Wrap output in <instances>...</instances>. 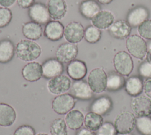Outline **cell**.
Returning a JSON list of instances; mask_svg holds the SVG:
<instances>
[{
  "instance_id": "603a6c76",
  "label": "cell",
  "mask_w": 151,
  "mask_h": 135,
  "mask_svg": "<svg viewBox=\"0 0 151 135\" xmlns=\"http://www.w3.org/2000/svg\"><path fill=\"white\" fill-rule=\"evenodd\" d=\"M17 118L15 109L6 103H0V126L9 127L12 126Z\"/></svg>"
},
{
  "instance_id": "44dd1931",
  "label": "cell",
  "mask_w": 151,
  "mask_h": 135,
  "mask_svg": "<svg viewBox=\"0 0 151 135\" xmlns=\"http://www.w3.org/2000/svg\"><path fill=\"white\" fill-rule=\"evenodd\" d=\"M81 15L87 20H91L101 11V7L96 0H83L78 7Z\"/></svg>"
},
{
  "instance_id": "60d3db41",
  "label": "cell",
  "mask_w": 151,
  "mask_h": 135,
  "mask_svg": "<svg viewBox=\"0 0 151 135\" xmlns=\"http://www.w3.org/2000/svg\"><path fill=\"white\" fill-rule=\"evenodd\" d=\"M17 0H0V6L1 7L9 8L13 5Z\"/></svg>"
},
{
  "instance_id": "3957f363",
  "label": "cell",
  "mask_w": 151,
  "mask_h": 135,
  "mask_svg": "<svg viewBox=\"0 0 151 135\" xmlns=\"http://www.w3.org/2000/svg\"><path fill=\"white\" fill-rule=\"evenodd\" d=\"M126 46L129 53L133 57L142 59L147 53V45L145 40L137 34L129 36Z\"/></svg>"
},
{
  "instance_id": "5b68a950",
  "label": "cell",
  "mask_w": 151,
  "mask_h": 135,
  "mask_svg": "<svg viewBox=\"0 0 151 135\" xmlns=\"http://www.w3.org/2000/svg\"><path fill=\"white\" fill-rule=\"evenodd\" d=\"M113 65L116 71L122 76H129L133 69L132 58L125 51L118 52L114 55Z\"/></svg>"
},
{
  "instance_id": "52a82bcc",
  "label": "cell",
  "mask_w": 151,
  "mask_h": 135,
  "mask_svg": "<svg viewBox=\"0 0 151 135\" xmlns=\"http://www.w3.org/2000/svg\"><path fill=\"white\" fill-rule=\"evenodd\" d=\"M71 84L70 78L61 74L49 79L47 83V89L52 94L58 95L68 92L71 88Z\"/></svg>"
},
{
  "instance_id": "ee69618b",
  "label": "cell",
  "mask_w": 151,
  "mask_h": 135,
  "mask_svg": "<svg viewBox=\"0 0 151 135\" xmlns=\"http://www.w3.org/2000/svg\"><path fill=\"white\" fill-rule=\"evenodd\" d=\"M117 135H133L131 133H118Z\"/></svg>"
},
{
  "instance_id": "4fadbf2b",
  "label": "cell",
  "mask_w": 151,
  "mask_h": 135,
  "mask_svg": "<svg viewBox=\"0 0 151 135\" xmlns=\"http://www.w3.org/2000/svg\"><path fill=\"white\" fill-rule=\"evenodd\" d=\"M70 94L77 99L88 100L93 96V92L88 83L84 80L74 81L70 89Z\"/></svg>"
},
{
  "instance_id": "d6a6232c",
  "label": "cell",
  "mask_w": 151,
  "mask_h": 135,
  "mask_svg": "<svg viewBox=\"0 0 151 135\" xmlns=\"http://www.w3.org/2000/svg\"><path fill=\"white\" fill-rule=\"evenodd\" d=\"M12 19V12L9 8L0 7V28L8 26Z\"/></svg>"
},
{
  "instance_id": "ba28073f",
  "label": "cell",
  "mask_w": 151,
  "mask_h": 135,
  "mask_svg": "<svg viewBox=\"0 0 151 135\" xmlns=\"http://www.w3.org/2000/svg\"><path fill=\"white\" fill-rule=\"evenodd\" d=\"M28 14L32 21L40 25H46L51 19L46 5L41 2H35L28 8Z\"/></svg>"
},
{
  "instance_id": "1f68e13d",
  "label": "cell",
  "mask_w": 151,
  "mask_h": 135,
  "mask_svg": "<svg viewBox=\"0 0 151 135\" xmlns=\"http://www.w3.org/2000/svg\"><path fill=\"white\" fill-rule=\"evenodd\" d=\"M101 37V31L94 25H88L84 30V38L85 40L91 44L96 43Z\"/></svg>"
},
{
  "instance_id": "7bdbcfd3",
  "label": "cell",
  "mask_w": 151,
  "mask_h": 135,
  "mask_svg": "<svg viewBox=\"0 0 151 135\" xmlns=\"http://www.w3.org/2000/svg\"><path fill=\"white\" fill-rule=\"evenodd\" d=\"M147 60L151 63V50L147 51Z\"/></svg>"
},
{
  "instance_id": "e575fe53",
  "label": "cell",
  "mask_w": 151,
  "mask_h": 135,
  "mask_svg": "<svg viewBox=\"0 0 151 135\" xmlns=\"http://www.w3.org/2000/svg\"><path fill=\"white\" fill-rule=\"evenodd\" d=\"M114 124L110 122H104L96 131V135H117Z\"/></svg>"
},
{
  "instance_id": "2e32d148",
  "label": "cell",
  "mask_w": 151,
  "mask_h": 135,
  "mask_svg": "<svg viewBox=\"0 0 151 135\" xmlns=\"http://www.w3.org/2000/svg\"><path fill=\"white\" fill-rule=\"evenodd\" d=\"M67 73L74 81L83 79L87 72L86 63L79 59H74L68 63L67 66Z\"/></svg>"
},
{
  "instance_id": "7a4b0ae2",
  "label": "cell",
  "mask_w": 151,
  "mask_h": 135,
  "mask_svg": "<svg viewBox=\"0 0 151 135\" xmlns=\"http://www.w3.org/2000/svg\"><path fill=\"white\" fill-rule=\"evenodd\" d=\"M107 75L101 68L92 69L87 78V83L93 92L101 93L106 89Z\"/></svg>"
},
{
  "instance_id": "e0dca14e",
  "label": "cell",
  "mask_w": 151,
  "mask_h": 135,
  "mask_svg": "<svg viewBox=\"0 0 151 135\" xmlns=\"http://www.w3.org/2000/svg\"><path fill=\"white\" fill-rule=\"evenodd\" d=\"M21 73L25 80L28 82H36L42 77V65L37 62H30L24 65Z\"/></svg>"
},
{
  "instance_id": "f546056e",
  "label": "cell",
  "mask_w": 151,
  "mask_h": 135,
  "mask_svg": "<svg viewBox=\"0 0 151 135\" xmlns=\"http://www.w3.org/2000/svg\"><path fill=\"white\" fill-rule=\"evenodd\" d=\"M136 127L142 135H151V117L140 116L136 118Z\"/></svg>"
},
{
  "instance_id": "f35d334b",
  "label": "cell",
  "mask_w": 151,
  "mask_h": 135,
  "mask_svg": "<svg viewBox=\"0 0 151 135\" xmlns=\"http://www.w3.org/2000/svg\"><path fill=\"white\" fill-rule=\"evenodd\" d=\"M143 90L146 96L151 99V78H147L144 82Z\"/></svg>"
},
{
  "instance_id": "5bb4252c",
  "label": "cell",
  "mask_w": 151,
  "mask_h": 135,
  "mask_svg": "<svg viewBox=\"0 0 151 135\" xmlns=\"http://www.w3.org/2000/svg\"><path fill=\"white\" fill-rule=\"evenodd\" d=\"M149 15L148 9L143 7H136L127 14L126 21L132 28L138 27L142 23L147 20Z\"/></svg>"
},
{
  "instance_id": "ab89813d",
  "label": "cell",
  "mask_w": 151,
  "mask_h": 135,
  "mask_svg": "<svg viewBox=\"0 0 151 135\" xmlns=\"http://www.w3.org/2000/svg\"><path fill=\"white\" fill-rule=\"evenodd\" d=\"M76 135H96V133L86 127H83L77 130Z\"/></svg>"
},
{
  "instance_id": "836d02e7",
  "label": "cell",
  "mask_w": 151,
  "mask_h": 135,
  "mask_svg": "<svg viewBox=\"0 0 151 135\" xmlns=\"http://www.w3.org/2000/svg\"><path fill=\"white\" fill-rule=\"evenodd\" d=\"M137 31L140 37L151 40V20H147L138 27Z\"/></svg>"
},
{
  "instance_id": "f6af8a7d",
  "label": "cell",
  "mask_w": 151,
  "mask_h": 135,
  "mask_svg": "<svg viewBox=\"0 0 151 135\" xmlns=\"http://www.w3.org/2000/svg\"><path fill=\"white\" fill-rule=\"evenodd\" d=\"M36 135H49V134L47 133H40Z\"/></svg>"
},
{
  "instance_id": "484cf974",
  "label": "cell",
  "mask_w": 151,
  "mask_h": 135,
  "mask_svg": "<svg viewBox=\"0 0 151 135\" xmlns=\"http://www.w3.org/2000/svg\"><path fill=\"white\" fill-rule=\"evenodd\" d=\"M84 116L78 110H72L69 111L65 117V121L67 127L73 130H77L81 128L84 124Z\"/></svg>"
},
{
  "instance_id": "8d00e7d4",
  "label": "cell",
  "mask_w": 151,
  "mask_h": 135,
  "mask_svg": "<svg viewBox=\"0 0 151 135\" xmlns=\"http://www.w3.org/2000/svg\"><path fill=\"white\" fill-rule=\"evenodd\" d=\"M13 135H36L35 130L29 125H22L18 127Z\"/></svg>"
},
{
  "instance_id": "d590c367",
  "label": "cell",
  "mask_w": 151,
  "mask_h": 135,
  "mask_svg": "<svg viewBox=\"0 0 151 135\" xmlns=\"http://www.w3.org/2000/svg\"><path fill=\"white\" fill-rule=\"evenodd\" d=\"M139 73L144 78H151V63L148 60L142 62L139 67Z\"/></svg>"
},
{
  "instance_id": "7c38bea8",
  "label": "cell",
  "mask_w": 151,
  "mask_h": 135,
  "mask_svg": "<svg viewBox=\"0 0 151 135\" xmlns=\"http://www.w3.org/2000/svg\"><path fill=\"white\" fill-rule=\"evenodd\" d=\"M42 77L50 79L61 75L64 72L63 64L56 58H50L42 64Z\"/></svg>"
},
{
  "instance_id": "ac0fdd59",
  "label": "cell",
  "mask_w": 151,
  "mask_h": 135,
  "mask_svg": "<svg viewBox=\"0 0 151 135\" xmlns=\"http://www.w3.org/2000/svg\"><path fill=\"white\" fill-rule=\"evenodd\" d=\"M47 7L51 18L56 21L63 19L67 11L65 0H48Z\"/></svg>"
},
{
  "instance_id": "4316f807",
  "label": "cell",
  "mask_w": 151,
  "mask_h": 135,
  "mask_svg": "<svg viewBox=\"0 0 151 135\" xmlns=\"http://www.w3.org/2000/svg\"><path fill=\"white\" fill-rule=\"evenodd\" d=\"M124 88L129 95L132 97H136L142 92L143 89V83L140 78L133 76L126 80Z\"/></svg>"
},
{
  "instance_id": "6da1fadb",
  "label": "cell",
  "mask_w": 151,
  "mask_h": 135,
  "mask_svg": "<svg viewBox=\"0 0 151 135\" xmlns=\"http://www.w3.org/2000/svg\"><path fill=\"white\" fill-rule=\"evenodd\" d=\"M41 53V46L32 40H21L15 46V54L17 57L24 62H32L38 59Z\"/></svg>"
},
{
  "instance_id": "74e56055",
  "label": "cell",
  "mask_w": 151,
  "mask_h": 135,
  "mask_svg": "<svg viewBox=\"0 0 151 135\" xmlns=\"http://www.w3.org/2000/svg\"><path fill=\"white\" fill-rule=\"evenodd\" d=\"M35 0H17V5L22 9L29 8L35 3Z\"/></svg>"
},
{
  "instance_id": "cb8c5ba5",
  "label": "cell",
  "mask_w": 151,
  "mask_h": 135,
  "mask_svg": "<svg viewBox=\"0 0 151 135\" xmlns=\"http://www.w3.org/2000/svg\"><path fill=\"white\" fill-rule=\"evenodd\" d=\"M113 107V102L111 99L108 97H100L93 101L91 106V112L97 113L101 115L108 113Z\"/></svg>"
},
{
  "instance_id": "83f0119b",
  "label": "cell",
  "mask_w": 151,
  "mask_h": 135,
  "mask_svg": "<svg viewBox=\"0 0 151 135\" xmlns=\"http://www.w3.org/2000/svg\"><path fill=\"white\" fill-rule=\"evenodd\" d=\"M125 81L122 75L117 72H110L107 76L106 89L109 91H116L125 85Z\"/></svg>"
},
{
  "instance_id": "f1b7e54d",
  "label": "cell",
  "mask_w": 151,
  "mask_h": 135,
  "mask_svg": "<svg viewBox=\"0 0 151 135\" xmlns=\"http://www.w3.org/2000/svg\"><path fill=\"white\" fill-rule=\"evenodd\" d=\"M104 123L103 117L97 113L89 112L84 116V124L85 127L93 131H97Z\"/></svg>"
},
{
  "instance_id": "ffe728a7",
  "label": "cell",
  "mask_w": 151,
  "mask_h": 135,
  "mask_svg": "<svg viewBox=\"0 0 151 135\" xmlns=\"http://www.w3.org/2000/svg\"><path fill=\"white\" fill-rule=\"evenodd\" d=\"M114 21V14L108 10H101L91 20L92 25L100 30L109 28Z\"/></svg>"
},
{
  "instance_id": "30bf717a",
  "label": "cell",
  "mask_w": 151,
  "mask_h": 135,
  "mask_svg": "<svg viewBox=\"0 0 151 135\" xmlns=\"http://www.w3.org/2000/svg\"><path fill=\"white\" fill-rule=\"evenodd\" d=\"M78 53L76 44L65 42L61 44L55 52L56 59L62 63H68L74 60Z\"/></svg>"
},
{
  "instance_id": "7402d4cb",
  "label": "cell",
  "mask_w": 151,
  "mask_h": 135,
  "mask_svg": "<svg viewBox=\"0 0 151 135\" xmlns=\"http://www.w3.org/2000/svg\"><path fill=\"white\" fill-rule=\"evenodd\" d=\"M22 33L27 39L35 41L41 37L43 28L41 25L31 21L22 24Z\"/></svg>"
},
{
  "instance_id": "277c9868",
  "label": "cell",
  "mask_w": 151,
  "mask_h": 135,
  "mask_svg": "<svg viewBox=\"0 0 151 135\" xmlns=\"http://www.w3.org/2000/svg\"><path fill=\"white\" fill-rule=\"evenodd\" d=\"M114 126L118 133H131L136 126V118L130 111H122L116 115Z\"/></svg>"
},
{
  "instance_id": "b9f144b4",
  "label": "cell",
  "mask_w": 151,
  "mask_h": 135,
  "mask_svg": "<svg viewBox=\"0 0 151 135\" xmlns=\"http://www.w3.org/2000/svg\"><path fill=\"white\" fill-rule=\"evenodd\" d=\"M99 4L103 5H108L110 4L113 0H96Z\"/></svg>"
},
{
  "instance_id": "8992f818",
  "label": "cell",
  "mask_w": 151,
  "mask_h": 135,
  "mask_svg": "<svg viewBox=\"0 0 151 135\" xmlns=\"http://www.w3.org/2000/svg\"><path fill=\"white\" fill-rule=\"evenodd\" d=\"M75 104V98L71 94L65 93L58 95L53 99L52 108L55 113L64 115L72 110Z\"/></svg>"
},
{
  "instance_id": "9a60e30c",
  "label": "cell",
  "mask_w": 151,
  "mask_h": 135,
  "mask_svg": "<svg viewBox=\"0 0 151 135\" xmlns=\"http://www.w3.org/2000/svg\"><path fill=\"white\" fill-rule=\"evenodd\" d=\"M65 27L59 21H50L45 26L44 36L52 41L60 40L64 36Z\"/></svg>"
},
{
  "instance_id": "4dcf8cb0",
  "label": "cell",
  "mask_w": 151,
  "mask_h": 135,
  "mask_svg": "<svg viewBox=\"0 0 151 135\" xmlns=\"http://www.w3.org/2000/svg\"><path fill=\"white\" fill-rule=\"evenodd\" d=\"M51 135H68L67 126L63 118H58L53 120L50 125Z\"/></svg>"
},
{
  "instance_id": "d4e9b609",
  "label": "cell",
  "mask_w": 151,
  "mask_h": 135,
  "mask_svg": "<svg viewBox=\"0 0 151 135\" xmlns=\"http://www.w3.org/2000/svg\"><path fill=\"white\" fill-rule=\"evenodd\" d=\"M15 53V47L13 42L9 39L0 40V63L9 62Z\"/></svg>"
},
{
  "instance_id": "8fae6325",
  "label": "cell",
  "mask_w": 151,
  "mask_h": 135,
  "mask_svg": "<svg viewBox=\"0 0 151 135\" xmlns=\"http://www.w3.org/2000/svg\"><path fill=\"white\" fill-rule=\"evenodd\" d=\"M84 30L81 22L78 21L70 22L64 28V38L67 42L74 44L78 43L84 38Z\"/></svg>"
},
{
  "instance_id": "d6986e66",
  "label": "cell",
  "mask_w": 151,
  "mask_h": 135,
  "mask_svg": "<svg viewBox=\"0 0 151 135\" xmlns=\"http://www.w3.org/2000/svg\"><path fill=\"white\" fill-rule=\"evenodd\" d=\"M108 29L110 36L117 39H124L128 37L132 31V27L126 21L123 20L114 22Z\"/></svg>"
},
{
  "instance_id": "9c48e42d",
  "label": "cell",
  "mask_w": 151,
  "mask_h": 135,
  "mask_svg": "<svg viewBox=\"0 0 151 135\" xmlns=\"http://www.w3.org/2000/svg\"><path fill=\"white\" fill-rule=\"evenodd\" d=\"M132 110L137 117L149 116L151 114V99L146 95L133 97L131 101Z\"/></svg>"
}]
</instances>
